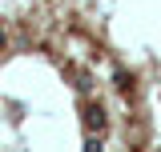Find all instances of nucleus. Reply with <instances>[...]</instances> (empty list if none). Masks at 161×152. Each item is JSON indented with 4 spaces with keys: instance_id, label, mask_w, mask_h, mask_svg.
I'll use <instances>...</instances> for the list:
<instances>
[{
    "instance_id": "f257e3e1",
    "label": "nucleus",
    "mask_w": 161,
    "mask_h": 152,
    "mask_svg": "<svg viewBox=\"0 0 161 152\" xmlns=\"http://www.w3.org/2000/svg\"><path fill=\"white\" fill-rule=\"evenodd\" d=\"M85 120H89V128H97V132H105V108L101 104H85Z\"/></svg>"
},
{
    "instance_id": "f03ea898",
    "label": "nucleus",
    "mask_w": 161,
    "mask_h": 152,
    "mask_svg": "<svg viewBox=\"0 0 161 152\" xmlns=\"http://www.w3.org/2000/svg\"><path fill=\"white\" fill-rule=\"evenodd\" d=\"M0 48H4V28H0Z\"/></svg>"
}]
</instances>
